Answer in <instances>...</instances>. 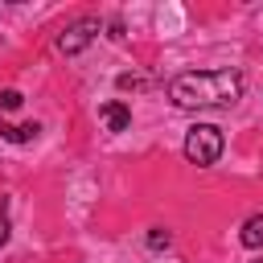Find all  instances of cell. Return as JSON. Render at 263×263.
I'll return each mask as SVG.
<instances>
[{
    "instance_id": "8",
    "label": "cell",
    "mask_w": 263,
    "mask_h": 263,
    "mask_svg": "<svg viewBox=\"0 0 263 263\" xmlns=\"http://www.w3.org/2000/svg\"><path fill=\"white\" fill-rule=\"evenodd\" d=\"M148 247H152V251L168 247V230H160V226H156V230H148Z\"/></svg>"
},
{
    "instance_id": "3",
    "label": "cell",
    "mask_w": 263,
    "mask_h": 263,
    "mask_svg": "<svg viewBox=\"0 0 263 263\" xmlns=\"http://www.w3.org/2000/svg\"><path fill=\"white\" fill-rule=\"evenodd\" d=\"M95 33H99V21H95V16H82V21H74V25H66V29L58 33V49H62L66 58H74V53H82V49L95 41Z\"/></svg>"
},
{
    "instance_id": "2",
    "label": "cell",
    "mask_w": 263,
    "mask_h": 263,
    "mask_svg": "<svg viewBox=\"0 0 263 263\" xmlns=\"http://www.w3.org/2000/svg\"><path fill=\"white\" fill-rule=\"evenodd\" d=\"M222 127H214V123H197V127H189V136H185V160L189 164H218V156H222Z\"/></svg>"
},
{
    "instance_id": "9",
    "label": "cell",
    "mask_w": 263,
    "mask_h": 263,
    "mask_svg": "<svg viewBox=\"0 0 263 263\" xmlns=\"http://www.w3.org/2000/svg\"><path fill=\"white\" fill-rule=\"evenodd\" d=\"M144 86V78H136V74H123L119 78V90H140Z\"/></svg>"
},
{
    "instance_id": "11",
    "label": "cell",
    "mask_w": 263,
    "mask_h": 263,
    "mask_svg": "<svg viewBox=\"0 0 263 263\" xmlns=\"http://www.w3.org/2000/svg\"><path fill=\"white\" fill-rule=\"evenodd\" d=\"M259 263H263V259H259Z\"/></svg>"
},
{
    "instance_id": "4",
    "label": "cell",
    "mask_w": 263,
    "mask_h": 263,
    "mask_svg": "<svg viewBox=\"0 0 263 263\" xmlns=\"http://www.w3.org/2000/svg\"><path fill=\"white\" fill-rule=\"evenodd\" d=\"M99 115H103L107 132H127V127H132V107H127V103H119V99L103 103V107H99Z\"/></svg>"
},
{
    "instance_id": "5",
    "label": "cell",
    "mask_w": 263,
    "mask_h": 263,
    "mask_svg": "<svg viewBox=\"0 0 263 263\" xmlns=\"http://www.w3.org/2000/svg\"><path fill=\"white\" fill-rule=\"evenodd\" d=\"M238 242H242L247 251H259V247H263V214H255V218H247V222H242Z\"/></svg>"
},
{
    "instance_id": "6",
    "label": "cell",
    "mask_w": 263,
    "mask_h": 263,
    "mask_svg": "<svg viewBox=\"0 0 263 263\" xmlns=\"http://www.w3.org/2000/svg\"><path fill=\"white\" fill-rule=\"evenodd\" d=\"M0 136L4 140H12V144H29V140H37V123H0Z\"/></svg>"
},
{
    "instance_id": "10",
    "label": "cell",
    "mask_w": 263,
    "mask_h": 263,
    "mask_svg": "<svg viewBox=\"0 0 263 263\" xmlns=\"http://www.w3.org/2000/svg\"><path fill=\"white\" fill-rule=\"evenodd\" d=\"M8 230H12V226H8V210H4V205H0V247H4V242H8Z\"/></svg>"
},
{
    "instance_id": "7",
    "label": "cell",
    "mask_w": 263,
    "mask_h": 263,
    "mask_svg": "<svg viewBox=\"0 0 263 263\" xmlns=\"http://www.w3.org/2000/svg\"><path fill=\"white\" fill-rule=\"evenodd\" d=\"M21 107V90H0V111H16Z\"/></svg>"
},
{
    "instance_id": "1",
    "label": "cell",
    "mask_w": 263,
    "mask_h": 263,
    "mask_svg": "<svg viewBox=\"0 0 263 263\" xmlns=\"http://www.w3.org/2000/svg\"><path fill=\"white\" fill-rule=\"evenodd\" d=\"M238 70H185L168 82V99L177 107H230L242 99Z\"/></svg>"
}]
</instances>
